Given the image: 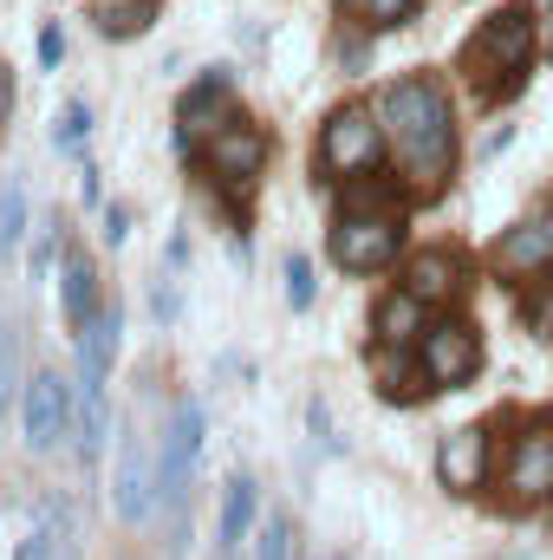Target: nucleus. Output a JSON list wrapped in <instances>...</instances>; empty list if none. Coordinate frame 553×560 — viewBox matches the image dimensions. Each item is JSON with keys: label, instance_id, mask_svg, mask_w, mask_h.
Listing matches in <instances>:
<instances>
[{"label": "nucleus", "instance_id": "473e14b6", "mask_svg": "<svg viewBox=\"0 0 553 560\" xmlns=\"http://www.w3.org/2000/svg\"><path fill=\"white\" fill-rule=\"evenodd\" d=\"M541 319H548V326H553V306H548V313H541Z\"/></svg>", "mask_w": 553, "mask_h": 560}, {"label": "nucleus", "instance_id": "f3484780", "mask_svg": "<svg viewBox=\"0 0 553 560\" xmlns=\"http://www.w3.org/2000/svg\"><path fill=\"white\" fill-rule=\"evenodd\" d=\"M423 332H430V326H423V300H416L411 287H398V293H391V300L378 306V339L404 352V346H416Z\"/></svg>", "mask_w": 553, "mask_h": 560}, {"label": "nucleus", "instance_id": "f03ea898", "mask_svg": "<svg viewBox=\"0 0 553 560\" xmlns=\"http://www.w3.org/2000/svg\"><path fill=\"white\" fill-rule=\"evenodd\" d=\"M534 13L528 7H502L495 20H482V33L469 39V52H462V66H469V79L482 85V92H515L521 79H528V59H534Z\"/></svg>", "mask_w": 553, "mask_h": 560}, {"label": "nucleus", "instance_id": "a878e982", "mask_svg": "<svg viewBox=\"0 0 553 560\" xmlns=\"http://www.w3.org/2000/svg\"><path fill=\"white\" fill-rule=\"evenodd\" d=\"M416 0H358V13L372 20V26H398V20H411Z\"/></svg>", "mask_w": 553, "mask_h": 560}, {"label": "nucleus", "instance_id": "f257e3e1", "mask_svg": "<svg viewBox=\"0 0 553 560\" xmlns=\"http://www.w3.org/2000/svg\"><path fill=\"white\" fill-rule=\"evenodd\" d=\"M378 118H385V131H391V143H398V156H404V170L416 183H443L449 176L456 125H449V98H443L436 79H398L385 92Z\"/></svg>", "mask_w": 553, "mask_h": 560}, {"label": "nucleus", "instance_id": "c85d7f7f", "mask_svg": "<svg viewBox=\"0 0 553 560\" xmlns=\"http://www.w3.org/2000/svg\"><path fill=\"white\" fill-rule=\"evenodd\" d=\"M125 235H131V215H125V209H105V242H111V248H118V242H125Z\"/></svg>", "mask_w": 553, "mask_h": 560}, {"label": "nucleus", "instance_id": "dca6fc26", "mask_svg": "<svg viewBox=\"0 0 553 560\" xmlns=\"http://www.w3.org/2000/svg\"><path fill=\"white\" fill-rule=\"evenodd\" d=\"M502 268H508V275H541V268H553V222H521V229H508Z\"/></svg>", "mask_w": 553, "mask_h": 560}, {"label": "nucleus", "instance_id": "7ed1b4c3", "mask_svg": "<svg viewBox=\"0 0 553 560\" xmlns=\"http://www.w3.org/2000/svg\"><path fill=\"white\" fill-rule=\"evenodd\" d=\"M398 242H404V222H398L391 209L352 202V209L332 222V261H339L345 275H378V268H391V261H398Z\"/></svg>", "mask_w": 553, "mask_h": 560}, {"label": "nucleus", "instance_id": "7c9ffc66", "mask_svg": "<svg viewBox=\"0 0 553 560\" xmlns=\"http://www.w3.org/2000/svg\"><path fill=\"white\" fill-rule=\"evenodd\" d=\"M13 112V72H7V59H0V118Z\"/></svg>", "mask_w": 553, "mask_h": 560}, {"label": "nucleus", "instance_id": "39448f33", "mask_svg": "<svg viewBox=\"0 0 553 560\" xmlns=\"http://www.w3.org/2000/svg\"><path fill=\"white\" fill-rule=\"evenodd\" d=\"M202 163H209V176H215V183L248 189V183L268 170V131H261V125H248V118H228V125L209 138Z\"/></svg>", "mask_w": 553, "mask_h": 560}, {"label": "nucleus", "instance_id": "20e7f679", "mask_svg": "<svg viewBox=\"0 0 553 560\" xmlns=\"http://www.w3.org/2000/svg\"><path fill=\"white\" fill-rule=\"evenodd\" d=\"M385 118H372L365 105H339L332 118H326V131H319V163L332 170V176H365V170H378V156H385Z\"/></svg>", "mask_w": 553, "mask_h": 560}, {"label": "nucleus", "instance_id": "1a4fd4ad", "mask_svg": "<svg viewBox=\"0 0 553 560\" xmlns=\"http://www.w3.org/2000/svg\"><path fill=\"white\" fill-rule=\"evenodd\" d=\"M416 359H423L430 385H462V378H475L482 346H475V332H469L462 319H443V326H430V332L416 339Z\"/></svg>", "mask_w": 553, "mask_h": 560}, {"label": "nucleus", "instance_id": "9d476101", "mask_svg": "<svg viewBox=\"0 0 553 560\" xmlns=\"http://www.w3.org/2000/svg\"><path fill=\"white\" fill-rule=\"evenodd\" d=\"M72 555H79V509H72V495H46L13 560H72Z\"/></svg>", "mask_w": 553, "mask_h": 560}, {"label": "nucleus", "instance_id": "cd10ccee", "mask_svg": "<svg viewBox=\"0 0 553 560\" xmlns=\"http://www.w3.org/2000/svg\"><path fill=\"white\" fill-rule=\"evenodd\" d=\"M52 261H59V222H46V229H39V242H33V275H46Z\"/></svg>", "mask_w": 553, "mask_h": 560}, {"label": "nucleus", "instance_id": "412c9836", "mask_svg": "<svg viewBox=\"0 0 553 560\" xmlns=\"http://www.w3.org/2000/svg\"><path fill=\"white\" fill-rule=\"evenodd\" d=\"M105 430H111V418H105V392H85V411H79V463H85V469L98 463Z\"/></svg>", "mask_w": 553, "mask_h": 560}, {"label": "nucleus", "instance_id": "b1692460", "mask_svg": "<svg viewBox=\"0 0 553 560\" xmlns=\"http://www.w3.org/2000/svg\"><path fill=\"white\" fill-rule=\"evenodd\" d=\"M52 138H59V150H79V143L92 138V105H79V98H72V105L59 112V131H52Z\"/></svg>", "mask_w": 553, "mask_h": 560}, {"label": "nucleus", "instance_id": "6ab92c4d", "mask_svg": "<svg viewBox=\"0 0 553 560\" xmlns=\"http://www.w3.org/2000/svg\"><path fill=\"white\" fill-rule=\"evenodd\" d=\"M248 522H255V482H248V476H235V482H228V495H222V548H242Z\"/></svg>", "mask_w": 553, "mask_h": 560}, {"label": "nucleus", "instance_id": "c756f323", "mask_svg": "<svg viewBox=\"0 0 553 560\" xmlns=\"http://www.w3.org/2000/svg\"><path fill=\"white\" fill-rule=\"evenodd\" d=\"M59 52H66V39H59V33H46V39H39V59H46V66H59Z\"/></svg>", "mask_w": 553, "mask_h": 560}, {"label": "nucleus", "instance_id": "f8f14e48", "mask_svg": "<svg viewBox=\"0 0 553 560\" xmlns=\"http://www.w3.org/2000/svg\"><path fill=\"white\" fill-rule=\"evenodd\" d=\"M436 476H443V489L475 495L482 476H489V430H449L443 450H436Z\"/></svg>", "mask_w": 553, "mask_h": 560}, {"label": "nucleus", "instance_id": "9b49d317", "mask_svg": "<svg viewBox=\"0 0 553 560\" xmlns=\"http://www.w3.org/2000/svg\"><path fill=\"white\" fill-rule=\"evenodd\" d=\"M118 332H125V306H98V313L79 326V385H85V392H105L111 359H118Z\"/></svg>", "mask_w": 553, "mask_h": 560}, {"label": "nucleus", "instance_id": "4468645a", "mask_svg": "<svg viewBox=\"0 0 553 560\" xmlns=\"http://www.w3.org/2000/svg\"><path fill=\"white\" fill-rule=\"evenodd\" d=\"M176 118H183V131H176L183 143L215 138V131L235 118V112H228V72H209V79H202V85L183 98V112H176Z\"/></svg>", "mask_w": 553, "mask_h": 560}, {"label": "nucleus", "instance_id": "2f4dec72", "mask_svg": "<svg viewBox=\"0 0 553 560\" xmlns=\"http://www.w3.org/2000/svg\"><path fill=\"white\" fill-rule=\"evenodd\" d=\"M548 52H553V13H548Z\"/></svg>", "mask_w": 553, "mask_h": 560}, {"label": "nucleus", "instance_id": "a211bd4d", "mask_svg": "<svg viewBox=\"0 0 553 560\" xmlns=\"http://www.w3.org/2000/svg\"><path fill=\"white\" fill-rule=\"evenodd\" d=\"M59 300H66V319H72V326H85V319L98 313V268H92L85 255H66V268H59Z\"/></svg>", "mask_w": 553, "mask_h": 560}, {"label": "nucleus", "instance_id": "5701e85b", "mask_svg": "<svg viewBox=\"0 0 553 560\" xmlns=\"http://www.w3.org/2000/svg\"><path fill=\"white\" fill-rule=\"evenodd\" d=\"M20 385H26V378H20V326H0V411L13 405Z\"/></svg>", "mask_w": 553, "mask_h": 560}, {"label": "nucleus", "instance_id": "423d86ee", "mask_svg": "<svg viewBox=\"0 0 553 560\" xmlns=\"http://www.w3.org/2000/svg\"><path fill=\"white\" fill-rule=\"evenodd\" d=\"M196 456H202V405H196V398H183V405L169 411L163 463H156V476H163V509H183L189 476H196Z\"/></svg>", "mask_w": 553, "mask_h": 560}, {"label": "nucleus", "instance_id": "2eb2a0df", "mask_svg": "<svg viewBox=\"0 0 553 560\" xmlns=\"http://www.w3.org/2000/svg\"><path fill=\"white\" fill-rule=\"evenodd\" d=\"M404 287H411L423 306H443V300H456V287H462V261H456L449 248H430V255H416L411 268H404Z\"/></svg>", "mask_w": 553, "mask_h": 560}, {"label": "nucleus", "instance_id": "ddd939ff", "mask_svg": "<svg viewBox=\"0 0 553 560\" xmlns=\"http://www.w3.org/2000/svg\"><path fill=\"white\" fill-rule=\"evenodd\" d=\"M508 489L521 495V502H548L553 495V430H528L521 443H515V463H508Z\"/></svg>", "mask_w": 553, "mask_h": 560}, {"label": "nucleus", "instance_id": "393cba45", "mask_svg": "<svg viewBox=\"0 0 553 560\" xmlns=\"http://www.w3.org/2000/svg\"><path fill=\"white\" fill-rule=\"evenodd\" d=\"M293 555V528H286V522H268V528H261V548H255V560H286Z\"/></svg>", "mask_w": 553, "mask_h": 560}, {"label": "nucleus", "instance_id": "0eeeda50", "mask_svg": "<svg viewBox=\"0 0 553 560\" xmlns=\"http://www.w3.org/2000/svg\"><path fill=\"white\" fill-rule=\"evenodd\" d=\"M111 509H118L125 522H150V515L163 509V476H156V463H150V450H143L138 436H125V450H118Z\"/></svg>", "mask_w": 553, "mask_h": 560}, {"label": "nucleus", "instance_id": "bb28decb", "mask_svg": "<svg viewBox=\"0 0 553 560\" xmlns=\"http://www.w3.org/2000/svg\"><path fill=\"white\" fill-rule=\"evenodd\" d=\"M286 300H293V306H313V268H306L299 255L286 261Z\"/></svg>", "mask_w": 553, "mask_h": 560}, {"label": "nucleus", "instance_id": "4be33fe9", "mask_svg": "<svg viewBox=\"0 0 553 560\" xmlns=\"http://www.w3.org/2000/svg\"><path fill=\"white\" fill-rule=\"evenodd\" d=\"M20 235H26V202H20L13 183H0V255H13Z\"/></svg>", "mask_w": 553, "mask_h": 560}, {"label": "nucleus", "instance_id": "6e6552de", "mask_svg": "<svg viewBox=\"0 0 553 560\" xmlns=\"http://www.w3.org/2000/svg\"><path fill=\"white\" fill-rule=\"evenodd\" d=\"M66 418H72V392L59 372H33L26 378V398H20V423H26V450H59L66 436Z\"/></svg>", "mask_w": 553, "mask_h": 560}, {"label": "nucleus", "instance_id": "aec40b11", "mask_svg": "<svg viewBox=\"0 0 553 560\" xmlns=\"http://www.w3.org/2000/svg\"><path fill=\"white\" fill-rule=\"evenodd\" d=\"M156 20V0H98V26L111 33V39H131Z\"/></svg>", "mask_w": 553, "mask_h": 560}]
</instances>
